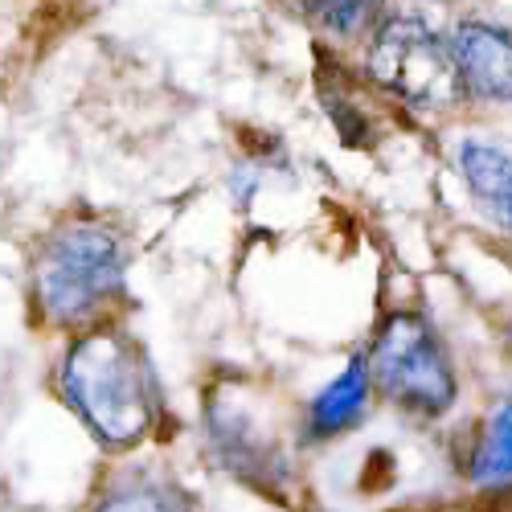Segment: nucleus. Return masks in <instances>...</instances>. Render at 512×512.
Listing matches in <instances>:
<instances>
[{"label":"nucleus","instance_id":"6","mask_svg":"<svg viewBox=\"0 0 512 512\" xmlns=\"http://www.w3.org/2000/svg\"><path fill=\"white\" fill-rule=\"evenodd\" d=\"M459 173L467 181V189L476 193V201L484 205L488 218L512 234V152L496 140H463L459 152Z\"/></svg>","mask_w":512,"mask_h":512},{"label":"nucleus","instance_id":"8","mask_svg":"<svg viewBox=\"0 0 512 512\" xmlns=\"http://www.w3.org/2000/svg\"><path fill=\"white\" fill-rule=\"evenodd\" d=\"M472 484L480 492L512 488V398L500 402L484 422L480 443L472 451Z\"/></svg>","mask_w":512,"mask_h":512},{"label":"nucleus","instance_id":"1","mask_svg":"<svg viewBox=\"0 0 512 512\" xmlns=\"http://www.w3.org/2000/svg\"><path fill=\"white\" fill-rule=\"evenodd\" d=\"M62 390L103 443L127 447L152 426L148 365L119 332H91L78 340L62 365Z\"/></svg>","mask_w":512,"mask_h":512},{"label":"nucleus","instance_id":"10","mask_svg":"<svg viewBox=\"0 0 512 512\" xmlns=\"http://www.w3.org/2000/svg\"><path fill=\"white\" fill-rule=\"evenodd\" d=\"M95 512H185V508L164 488H119Z\"/></svg>","mask_w":512,"mask_h":512},{"label":"nucleus","instance_id":"9","mask_svg":"<svg viewBox=\"0 0 512 512\" xmlns=\"http://www.w3.org/2000/svg\"><path fill=\"white\" fill-rule=\"evenodd\" d=\"M300 13L328 37H365L386 17V0H295Z\"/></svg>","mask_w":512,"mask_h":512},{"label":"nucleus","instance_id":"4","mask_svg":"<svg viewBox=\"0 0 512 512\" xmlns=\"http://www.w3.org/2000/svg\"><path fill=\"white\" fill-rule=\"evenodd\" d=\"M123 279V246L103 226H66L33 259V295L46 320L74 324Z\"/></svg>","mask_w":512,"mask_h":512},{"label":"nucleus","instance_id":"3","mask_svg":"<svg viewBox=\"0 0 512 512\" xmlns=\"http://www.w3.org/2000/svg\"><path fill=\"white\" fill-rule=\"evenodd\" d=\"M373 390L406 414L439 418L455 402V369L431 320L418 312H394L377 328L369 349Z\"/></svg>","mask_w":512,"mask_h":512},{"label":"nucleus","instance_id":"5","mask_svg":"<svg viewBox=\"0 0 512 512\" xmlns=\"http://www.w3.org/2000/svg\"><path fill=\"white\" fill-rule=\"evenodd\" d=\"M451 54L467 99L512 107V29L488 17H463L451 25Z\"/></svg>","mask_w":512,"mask_h":512},{"label":"nucleus","instance_id":"2","mask_svg":"<svg viewBox=\"0 0 512 512\" xmlns=\"http://www.w3.org/2000/svg\"><path fill=\"white\" fill-rule=\"evenodd\" d=\"M365 70L386 95L414 111H451L467 99L451 54V33L414 13H386L369 33Z\"/></svg>","mask_w":512,"mask_h":512},{"label":"nucleus","instance_id":"7","mask_svg":"<svg viewBox=\"0 0 512 512\" xmlns=\"http://www.w3.org/2000/svg\"><path fill=\"white\" fill-rule=\"evenodd\" d=\"M369 386H373V373H369V357H357L345 373H340L332 386L320 390V398L312 402V435H340L345 426L357 422V414H365L369 402Z\"/></svg>","mask_w":512,"mask_h":512}]
</instances>
